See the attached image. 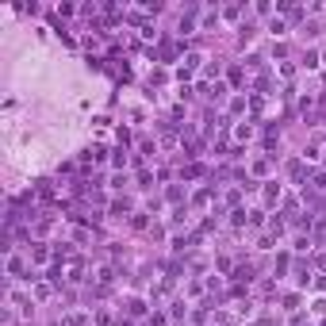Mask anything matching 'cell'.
Returning a JSON list of instances; mask_svg holds the SVG:
<instances>
[{"mask_svg": "<svg viewBox=\"0 0 326 326\" xmlns=\"http://www.w3.org/2000/svg\"><path fill=\"white\" fill-rule=\"evenodd\" d=\"M8 273H12V280H35L31 269L23 265V257H19V253H8Z\"/></svg>", "mask_w": 326, "mask_h": 326, "instance_id": "obj_1", "label": "cell"}, {"mask_svg": "<svg viewBox=\"0 0 326 326\" xmlns=\"http://www.w3.org/2000/svg\"><path fill=\"white\" fill-rule=\"evenodd\" d=\"M200 61H204V54H188V58H184V61L177 66V77H180V81H188L192 73L200 69Z\"/></svg>", "mask_w": 326, "mask_h": 326, "instance_id": "obj_2", "label": "cell"}, {"mask_svg": "<svg viewBox=\"0 0 326 326\" xmlns=\"http://www.w3.org/2000/svg\"><path fill=\"white\" fill-rule=\"evenodd\" d=\"M50 257H54V249L46 242H31V265H46Z\"/></svg>", "mask_w": 326, "mask_h": 326, "instance_id": "obj_3", "label": "cell"}, {"mask_svg": "<svg viewBox=\"0 0 326 326\" xmlns=\"http://www.w3.org/2000/svg\"><path fill=\"white\" fill-rule=\"evenodd\" d=\"M123 311H127V318H142V315H146V300H138V296H131V300L127 303H123Z\"/></svg>", "mask_w": 326, "mask_h": 326, "instance_id": "obj_4", "label": "cell"}, {"mask_svg": "<svg viewBox=\"0 0 326 326\" xmlns=\"http://www.w3.org/2000/svg\"><path fill=\"white\" fill-rule=\"evenodd\" d=\"M311 280H315V276H311V265L307 261H296V284H300V288H311Z\"/></svg>", "mask_w": 326, "mask_h": 326, "instance_id": "obj_5", "label": "cell"}, {"mask_svg": "<svg viewBox=\"0 0 326 326\" xmlns=\"http://www.w3.org/2000/svg\"><path fill=\"white\" fill-rule=\"evenodd\" d=\"M192 315V311H188V303H184V300H173L169 303V318H177V322H184V318H188Z\"/></svg>", "mask_w": 326, "mask_h": 326, "instance_id": "obj_6", "label": "cell"}, {"mask_svg": "<svg viewBox=\"0 0 326 326\" xmlns=\"http://www.w3.org/2000/svg\"><path fill=\"white\" fill-rule=\"evenodd\" d=\"M8 300L19 307V315H35V303L27 300V296H19V292H8Z\"/></svg>", "mask_w": 326, "mask_h": 326, "instance_id": "obj_7", "label": "cell"}, {"mask_svg": "<svg viewBox=\"0 0 326 326\" xmlns=\"http://www.w3.org/2000/svg\"><path fill=\"white\" fill-rule=\"evenodd\" d=\"M138 161H146V157H157V142H150V138H142V142H138Z\"/></svg>", "mask_w": 326, "mask_h": 326, "instance_id": "obj_8", "label": "cell"}, {"mask_svg": "<svg viewBox=\"0 0 326 326\" xmlns=\"http://www.w3.org/2000/svg\"><path fill=\"white\" fill-rule=\"evenodd\" d=\"M108 211H112V219H127V215H131V200H112Z\"/></svg>", "mask_w": 326, "mask_h": 326, "instance_id": "obj_9", "label": "cell"}, {"mask_svg": "<svg viewBox=\"0 0 326 326\" xmlns=\"http://www.w3.org/2000/svg\"><path fill=\"white\" fill-rule=\"evenodd\" d=\"M204 165H200V161H188V165H184V169H180V177H184V180H196V177H204Z\"/></svg>", "mask_w": 326, "mask_h": 326, "instance_id": "obj_10", "label": "cell"}, {"mask_svg": "<svg viewBox=\"0 0 326 326\" xmlns=\"http://www.w3.org/2000/svg\"><path fill=\"white\" fill-rule=\"evenodd\" d=\"M300 66H303V69H318V66H322V54H318V50H303V61H300Z\"/></svg>", "mask_w": 326, "mask_h": 326, "instance_id": "obj_11", "label": "cell"}, {"mask_svg": "<svg viewBox=\"0 0 326 326\" xmlns=\"http://www.w3.org/2000/svg\"><path fill=\"white\" fill-rule=\"evenodd\" d=\"M35 196L39 200H54V184L50 180H35Z\"/></svg>", "mask_w": 326, "mask_h": 326, "instance_id": "obj_12", "label": "cell"}, {"mask_svg": "<svg viewBox=\"0 0 326 326\" xmlns=\"http://www.w3.org/2000/svg\"><path fill=\"white\" fill-rule=\"evenodd\" d=\"M200 154H204V142H200V138H188V146H184V157H188V161H196Z\"/></svg>", "mask_w": 326, "mask_h": 326, "instance_id": "obj_13", "label": "cell"}, {"mask_svg": "<svg viewBox=\"0 0 326 326\" xmlns=\"http://www.w3.org/2000/svg\"><path fill=\"white\" fill-rule=\"evenodd\" d=\"M253 131H257V127H253V123H238V127H234V135H238V142H249V138H253Z\"/></svg>", "mask_w": 326, "mask_h": 326, "instance_id": "obj_14", "label": "cell"}, {"mask_svg": "<svg viewBox=\"0 0 326 326\" xmlns=\"http://www.w3.org/2000/svg\"><path fill=\"white\" fill-rule=\"evenodd\" d=\"M276 200H280V184H276V180H269V184H265V207H273Z\"/></svg>", "mask_w": 326, "mask_h": 326, "instance_id": "obj_15", "label": "cell"}, {"mask_svg": "<svg viewBox=\"0 0 326 326\" xmlns=\"http://www.w3.org/2000/svg\"><path fill=\"white\" fill-rule=\"evenodd\" d=\"M303 173H307V169H303V157H292V161H288V177H292V180H303Z\"/></svg>", "mask_w": 326, "mask_h": 326, "instance_id": "obj_16", "label": "cell"}, {"mask_svg": "<svg viewBox=\"0 0 326 326\" xmlns=\"http://www.w3.org/2000/svg\"><path fill=\"white\" fill-rule=\"evenodd\" d=\"M50 296H54V284L50 280H39V284H35V300H50Z\"/></svg>", "mask_w": 326, "mask_h": 326, "instance_id": "obj_17", "label": "cell"}, {"mask_svg": "<svg viewBox=\"0 0 326 326\" xmlns=\"http://www.w3.org/2000/svg\"><path fill=\"white\" fill-rule=\"evenodd\" d=\"M127 161H131V157H127V146L112 150V165H115V169H127Z\"/></svg>", "mask_w": 326, "mask_h": 326, "instance_id": "obj_18", "label": "cell"}, {"mask_svg": "<svg viewBox=\"0 0 326 326\" xmlns=\"http://www.w3.org/2000/svg\"><path fill=\"white\" fill-rule=\"evenodd\" d=\"M165 200L180 207V200H184V188H180V184H169V188H165Z\"/></svg>", "mask_w": 326, "mask_h": 326, "instance_id": "obj_19", "label": "cell"}, {"mask_svg": "<svg viewBox=\"0 0 326 326\" xmlns=\"http://www.w3.org/2000/svg\"><path fill=\"white\" fill-rule=\"evenodd\" d=\"M211 192H215V184H211V188H200L196 196H192V204H196V207H207V204H211Z\"/></svg>", "mask_w": 326, "mask_h": 326, "instance_id": "obj_20", "label": "cell"}, {"mask_svg": "<svg viewBox=\"0 0 326 326\" xmlns=\"http://www.w3.org/2000/svg\"><path fill=\"white\" fill-rule=\"evenodd\" d=\"M204 96H211V100H223V96H226V85H223V81H215V85H207Z\"/></svg>", "mask_w": 326, "mask_h": 326, "instance_id": "obj_21", "label": "cell"}, {"mask_svg": "<svg viewBox=\"0 0 326 326\" xmlns=\"http://www.w3.org/2000/svg\"><path fill=\"white\" fill-rule=\"evenodd\" d=\"M246 108H249L246 96H234V100H231V115H246Z\"/></svg>", "mask_w": 326, "mask_h": 326, "instance_id": "obj_22", "label": "cell"}, {"mask_svg": "<svg viewBox=\"0 0 326 326\" xmlns=\"http://www.w3.org/2000/svg\"><path fill=\"white\" fill-rule=\"evenodd\" d=\"M276 146H280V131L269 127V131H265V150H276Z\"/></svg>", "mask_w": 326, "mask_h": 326, "instance_id": "obj_23", "label": "cell"}, {"mask_svg": "<svg viewBox=\"0 0 326 326\" xmlns=\"http://www.w3.org/2000/svg\"><path fill=\"white\" fill-rule=\"evenodd\" d=\"M234 280H238V284H249V280H253V269H249V265H238V269H234Z\"/></svg>", "mask_w": 326, "mask_h": 326, "instance_id": "obj_24", "label": "cell"}, {"mask_svg": "<svg viewBox=\"0 0 326 326\" xmlns=\"http://www.w3.org/2000/svg\"><path fill=\"white\" fill-rule=\"evenodd\" d=\"M157 54H161V61H177V46H173L169 39L161 43V50H157Z\"/></svg>", "mask_w": 326, "mask_h": 326, "instance_id": "obj_25", "label": "cell"}, {"mask_svg": "<svg viewBox=\"0 0 326 326\" xmlns=\"http://www.w3.org/2000/svg\"><path fill=\"white\" fill-rule=\"evenodd\" d=\"M253 35H257V23H242V27H238V39H242V43H249Z\"/></svg>", "mask_w": 326, "mask_h": 326, "instance_id": "obj_26", "label": "cell"}, {"mask_svg": "<svg viewBox=\"0 0 326 326\" xmlns=\"http://www.w3.org/2000/svg\"><path fill=\"white\" fill-rule=\"evenodd\" d=\"M85 322V315H77V311H69L66 318H58V326H81Z\"/></svg>", "mask_w": 326, "mask_h": 326, "instance_id": "obj_27", "label": "cell"}, {"mask_svg": "<svg viewBox=\"0 0 326 326\" xmlns=\"http://www.w3.org/2000/svg\"><path fill=\"white\" fill-rule=\"evenodd\" d=\"M138 188H142V192H150V188H154V173H146V169L138 173Z\"/></svg>", "mask_w": 326, "mask_h": 326, "instance_id": "obj_28", "label": "cell"}, {"mask_svg": "<svg viewBox=\"0 0 326 326\" xmlns=\"http://www.w3.org/2000/svg\"><path fill=\"white\" fill-rule=\"evenodd\" d=\"M54 257H73V242H54Z\"/></svg>", "mask_w": 326, "mask_h": 326, "instance_id": "obj_29", "label": "cell"}, {"mask_svg": "<svg viewBox=\"0 0 326 326\" xmlns=\"http://www.w3.org/2000/svg\"><path fill=\"white\" fill-rule=\"evenodd\" d=\"M231 223H234V226L249 223V211H246V207H238V211H231Z\"/></svg>", "mask_w": 326, "mask_h": 326, "instance_id": "obj_30", "label": "cell"}, {"mask_svg": "<svg viewBox=\"0 0 326 326\" xmlns=\"http://www.w3.org/2000/svg\"><path fill=\"white\" fill-rule=\"evenodd\" d=\"M146 223H150V219H146V211H135V219H131V226H135V231H146Z\"/></svg>", "mask_w": 326, "mask_h": 326, "instance_id": "obj_31", "label": "cell"}, {"mask_svg": "<svg viewBox=\"0 0 326 326\" xmlns=\"http://www.w3.org/2000/svg\"><path fill=\"white\" fill-rule=\"evenodd\" d=\"M127 184H131V177H127V173H115V177H112V188H115V192H119V188H127Z\"/></svg>", "mask_w": 326, "mask_h": 326, "instance_id": "obj_32", "label": "cell"}, {"mask_svg": "<svg viewBox=\"0 0 326 326\" xmlns=\"http://www.w3.org/2000/svg\"><path fill=\"white\" fill-rule=\"evenodd\" d=\"M269 31L273 35H288V23H284V19H269Z\"/></svg>", "mask_w": 326, "mask_h": 326, "instance_id": "obj_33", "label": "cell"}, {"mask_svg": "<svg viewBox=\"0 0 326 326\" xmlns=\"http://www.w3.org/2000/svg\"><path fill=\"white\" fill-rule=\"evenodd\" d=\"M269 234H284V219H280V215H273V219H269Z\"/></svg>", "mask_w": 326, "mask_h": 326, "instance_id": "obj_34", "label": "cell"}, {"mask_svg": "<svg viewBox=\"0 0 326 326\" xmlns=\"http://www.w3.org/2000/svg\"><path fill=\"white\" fill-rule=\"evenodd\" d=\"M204 288H207V284H200V280H188V296H192V300H200V296H204Z\"/></svg>", "mask_w": 326, "mask_h": 326, "instance_id": "obj_35", "label": "cell"}, {"mask_svg": "<svg viewBox=\"0 0 326 326\" xmlns=\"http://www.w3.org/2000/svg\"><path fill=\"white\" fill-rule=\"evenodd\" d=\"M284 269H288V253H280V257L273 261V273H276V276H284Z\"/></svg>", "mask_w": 326, "mask_h": 326, "instance_id": "obj_36", "label": "cell"}, {"mask_svg": "<svg viewBox=\"0 0 326 326\" xmlns=\"http://www.w3.org/2000/svg\"><path fill=\"white\" fill-rule=\"evenodd\" d=\"M249 226H265V211H261V207H257V211H249Z\"/></svg>", "mask_w": 326, "mask_h": 326, "instance_id": "obj_37", "label": "cell"}, {"mask_svg": "<svg viewBox=\"0 0 326 326\" xmlns=\"http://www.w3.org/2000/svg\"><path fill=\"white\" fill-rule=\"evenodd\" d=\"M211 27H219V12H207L204 16V31H211Z\"/></svg>", "mask_w": 326, "mask_h": 326, "instance_id": "obj_38", "label": "cell"}, {"mask_svg": "<svg viewBox=\"0 0 326 326\" xmlns=\"http://www.w3.org/2000/svg\"><path fill=\"white\" fill-rule=\"evenodd\" d=\"M253 173H257V177H265V173H269V157H257V161H253Z\"/></svg>", "mask_w": 326, "mask_h": 326, "instance_id": "obj_39", "label": "cell"}, {"mask_svg": "<svg viewBox=\"0 0 326 326\" xmlns=\"http://www.w3.org/2000/svg\"><path fill=\"white\" fill-rule=\"evenodd\" d=\"M261 108H265V96H249V112L257 115V112H261Z\"/></svg>", "mask_w": 326, "mask_h": 326, "instance_id": "obj_40", "label": "cell"}, {"mask_svg": "<svg viewBox=\"0 0 326 326\" xmlns=\"http://www.w3.org/2000/svg\"><path fill=\"white\" fill-rule=\"evenodd\" d=\"M242 81H246V73H242V69H238V66H234V69H231V85H234V88H238V85H242Z\"/></svg>", "mask_w": 326, "mask_h": 326, "instance_id": "obj_41", "label": "cell"}, {"mask_svg": "<svg viewBox=\"0 0 326 326\" xmlns=\"http://www.w3.org/2000/svg\"><path fill=\"white\" fill-rule=\"evenodd\" d=\"M246 61H249V69H261V66H265V58H261V54H249Z\"/></svg>", "mask_w": 326, "mask_h": 326, "instance_id": "obj_42", "label": "cell"}, {"mask_svg": "<svg viewBox=\"0 0 326 326\" xmlns=\"http://www.w3.org/2000/svg\"><path fill=\"white\" fill-rule=\"evenodd\" d=\"M311 288H315V292H326V276H315V280H311Z\"/></svg>", "mask_w": 326, "mask_h": 326, "instance_id": "obj_43", "label": "cell"}, {"mask_svg": "<svg viewBox=\"0 0 326 326\" xmlns=\"http://www.w3.org/2000/svg\"><path fill=\"white\" fill-rule=\"evenodd\" d=\"M315 315H322V318H326V300H318V303H315Z\"/></svg>", "mask_w": 326, "mask_h": 326, "instance_id": "obj_44", "label": "cell"}, {"mask_svg": "<svg viewBox=\"0 0 326 326\" xmlns=\"http://www.w3.org/2000/svg\"><path fill=\"white\" fill-rule=\"evenodd\" d=\"M315 265H318V269L326 273V253H318V257H315Z\"/></svg>", "mask_w": 326, "mask_h": 326, "instance_id": "obj_45", "label": "cell"}, {"mask_svg": "<svg viewBox=\"0 0 326 326\" xmlns=\"http://www.w3.org/2000/svg\"><path fill=\"white\" fill-rule=\"evenodd\" d=\"M322 246H326V234H322Z\"/></svg>", "mask_w": 326, "mask_h": 326, "instance_id": "obj_46", "label": "cell"}, {"mask_svg": "<svg viewBox=\"0 0 326 326\" xmlns=\"http://www.w3.org/2000/svg\"><path fill=\"white\" fill-rule=\"evenodd\" d=\"M322 61H326V54H322Z\"/></svg>", "mask_w": 326, "mask_h": 326, "instance_id": "obj_47", "label": "cell"}, {"mask_svg": "<svg viewBox=\"0 0 326 326\" xmlns=\"http://www.w3.org/2000/svg\"><path fill=\"white\" fill-rule=\"evenodd\" d=\"M307 326H311V322H307Z\"/></svg>", "mask_w": 326, "mask_h": 326, "instance_id": "obj_48", "label": "cell"}]
</instances>
